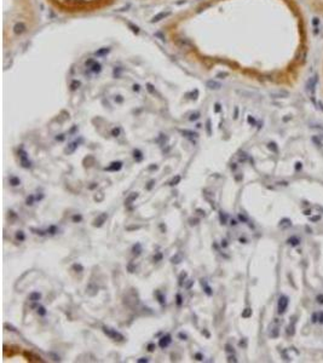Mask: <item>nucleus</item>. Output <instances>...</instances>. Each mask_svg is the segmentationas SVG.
<instances>
[{
    "instance_id": "nucleus-11",
    "label": "nucleus",
    "mask_w": 323,
    "mask_h": 363,
    "mask_svg": "<svg viewBox=\"0 0 323 363\" xmlns=\"http://www.w3.org/2000/svg\"><path fill=\"white\" fill-rule=\"evenodd\" d=\"M138 196H139V193H131L128 196H127V199H126V201H125V205L126 206H128V205H132L137 199H138Z\"/></svg>"
},
{
    "instance_id": "nucleus-26",
    "label": "nucleus",
    "mask_w": 323,
    "mask_h": 363,
    "mask_svg": "<svg viewBox=\"0 0 323 363\" xmlns=\"http://www.w3.org/2000/svg\"><path fill=\"white\" fill-rule=\"evenodd\" d=\"M252 316V309L251 308H246L243 311H242V317L243 318H249Z\"/></svg>"
},
{
    "instance_id": "nucleus-52",
    "label": "nucleus",
    "mask_w": 323,
    "mask_h": 363,
    "mask_svg": "<svg viewBox=\"0 0 323 363\" xmlns=\"http://www.w3.org/2000/svg\"><path fill=\"white\" fill-rule=\"evenodd\" d=\"M197 118H199V113H196V114H193V115H191V118H190V120L193 121V120H196Z\"/></svg>"
},
{
    "instance_id": "nucleus-16",
    "label": "nucleus",
    "mask_w": 323,
    "mask_h": 363,
    "mask_svg": "<svg viewBox=\"0 0 323 363\" xmlns=\"http://www.w3.org/2000/svg\"><path fill=\"white\" fill-rule=\"evenodd\" d=\"M180 132L183 133V136H184V137L189 138L190 140H194V138H196V137L199 136L196 132H193V131H189V130H184V131H180Z\"/></svg>"
},
{
    "instance_id": "nucleus-35",
    "label": "nucleus",
    "mask_w": 323,
    "mask_h": 363,
    "mask_svg": "<svg viewBox=\"0 0 323 363\" xmlns=\"http://www.w3.org/2000/svg\"><path fill=\"white\" fill-rule=\"evenodd\" d=\"M73 269H74L75 271H77V272L84 271V266H83L81 264H74V265H73Z\"/></svg>"
},
{
    "instance_id": "nucleus-43",
    "label": "nucleus",
    "mask_w": 323,
    "mask_h": 363,
    "mask_svg": "<svg viewBox=\"0 0 323 363\" xmlns=\"http://www.w3.org/2000/svg\"><path fill=\"white\" fill-rule=\"evenodd\" d=\"M4 327H5V328H8V330H11V332H17V330H16V328H15V327H12V326H10L9 323H5V324H4Z\"/></svg>"
},
{
    "instance_id": "nucleus-27",
    "label": "nucleus",
    "mask_w": 323,
    "mask_h": 363,
    "mask_svg": "<svg viewBox=\"0 0 323 363\" xmlns=\"http://www.w3.org/2000/svg\"><path fill=\"white\" fill-rule=\"evenodd\" d=\"M292 224H290V220L289 219H282L281 222H280V228H283V229H286V228H289Z\"/></svg>"
},
{
    "instance_id": "nucleus-19",
    "label": "nucleus",
    "mask_w": 323,
    "mask_h": 363,
    "mask_svg": "<svg viewBox=\"0 0 323 363\" xmlns=\"http://www.w3.org/2000/svg\"><path fill=\"white\" fill-rule=\"evenodd\" d=\"M133 157H134V160L136 161H142L143 159H144V156H143V153L139 150V149H134L133 150Z\"/></svg>"
},
{
    "instance_id": "nucleus-25",
    "label": "nucleus",
    "mask_w": 323,
    "mask_h": 363,
    "mask_svg": "<svg viewBox=\"0 0 323 363\" xmlns=\"http://www.w3.org/2000/svg\"><path fill=\"white\" fill-rule=\"evenodd\" d=\"M162 258H164V254L161 253V252H157V253H155V254H154V257H152V261H154V263H158V261H161V260H162Z\"/></svg>"
},
{
    "instance_id": "nucleus-51",
    "label": "nucleus",
    "mask_w": 323,
    "mask_h": 363,
    "mask_svg": "<svg viewBox=\"0 0 323 363\" xmlns=\"http://www.w3.org/2000/svg\"><path fill=\"white\" fill-rule=\"evenodd\" d=\"M207 132H208V134H211V121L209 120L207 121Z\"/></svg>"
},
{
    "instance_id": "nucleus-55",
    "label": "nucleus",
    "mask_w": 323,
    "mask_h": 363,
    "mask_svg": "<svg viewBox=\"0 0 323 363\" xmlns=\"http://www.w3.org/2000/svg\"><path fill=\"white\" fill-rule=\"evenodd\" d=\"M52 357H53V361H59V356H56V355H53V353H50Z\"/></svg>"
},
{
    "instance_id": "nucleus-23",
    "label": "nucleus",
    "mask_w": 323,
    "mask_h": 363,
    "mask_svg": "<svg viewBox=\"0 0 323 363\" xmlns=\"http://www.w3.org/2000/svg\"><path fill=\"white\" fill-rule=\"evenodd\" d=\"M219 220H220V224H221V225H225V224L227 223V216H226V213L219 212Z\"/></svg>"
},
{
    "instance_id": "nucleus-15",
    "label": "nucleus",
    "mask_w": 323,
    "mask_h": 363,
    "mask_svg": "<svg viewBox=\"0 0 323 363\" xmlns=\"http://www.w3.org/2000/svg\"><path fill=\"white\" fill-rule=\"evenodd\" d=\"M280 334V329H278V326L277 324H274L270 327V330H269V335L271 338H277Z\"/></svg>"
},
{
    "instance_id": "nucleus-6",
    "label": "nucleus",
    "mask_w": 323,
    "mask_h": 363,
    "mask_svg": "<svg viewBox=\"0 0 323 363\" xmlns=\"http://www.w3.org/2000/svg\"><path fill=\"white\" fill-rule=\"evenodd\" d=\"M122 162L121 161H114V162H111L108 167H105L104 168V171H109V172H118V171H120L121 168H122Z\"/></svg>"
},
{
    "instance_id": "nucleus-49",
    "label": "nucleus",
    "mask_w": 323,
    "mask_h": 363,
    "mask_svg": "<svg viewBox=\"0 0 323 363\" xmlns=\"http://www.w3.org/2000/svg\"><path fill=\"white\" fill-rule=\"evenodd\" d=\"M227 362H235V363L237 362V359H236V357L234 356V353H232V356H229V357H227Z\"/></svg>"
},
{
    "instance_id": "nucleus-12",
    "label": "nucleus",
    "mask_w": 323,
    "mask_h": 363,
    "mask_svg": "<svg viewBox=\"0 0 323 363\" xmlns=\"http://www.w3.org/2000/svg\"><path fill=\"white\" fill-rule=\"evenodd\" d=\"M311 321H312L313 323L318 322V323H322V324H323V312H315V314H312Z\"/></svg>"
},
{
    "instance_id": "nucleus-48",
    "label": "nucleus",
    "mask_w": 323,
    "mask_h": 363,
    "mask_svg": "<svg viewBox=\"0 0 323 363\" xmlns=\"http://www.w3.org/2000/svg\"><path fill=\"white\" fill-rule=\"evenodd\" d=\"M137 362H138V363H146V362H149V359H148L146 357H142V358H138Z\"/></svg>"
},
{
    "instance_id": "nucleus-45",
    "label": "nucleus",
    "mask_w": 323,
    "mask_h": 363,
    "mask_svg": "<svg viewBox=\"0 0 323 363\" xmlns=\"http://www.w3.org/2000/svg\"><path fill=\"white\" fill-rule=\"evenodd\" d=\"M111 134H113L114 137L119 136V134H120V128H119V127H118V128H114V130L111 131Z\"/></svg>"
},
{
    "instance_id": "nucleus-8",
    "label": "nucleus",
    "mask_w": 323,
    "mask_h": 363,
    "mask_svg": "<svg viewBox=\"0 0 323 363\" xmlns=\"http://www.w3.org/2000/svg\"><path fill=\"white\" fill-rule=\"evenodd\" d=\"M316 82H317V79H316V76H315L313 79H310L309 82H307V85H306V91H307V92H310V95H312V93L315 92Z\"/></svg>"
},
{
    "instance_id": "nucleus-20",
    "label": "nucleus",
    "mask_w": 323,
    "mask_h": 363,
    "mask_svg": "<svg viewBox=\"0 0 323 363\" xmlns=\"http://www.w3.org/2000/svg\"><path fill=\"white\" fill-rule=\"evenodd\" d=\"M187 277H188V274L185 271H183L182 274L179 275V279H178V285L180 286V287H183L184 286V283H185V280H187Z\"/></svg>"
},
{
    "instance_id": "nucleus-17",
    "label": "nucleus",
    "mask_w": 323,
    "mask_h": 363,
    "mask_svg": "<svg viewBox=\"0 0 323 363\" xmlns=\"http://www.w3.org/2000/svg\"><path fill=\"white\" fill-rule=\"evenodd\" d=\"M40 299H41V293H40V292L34 291V292H32V293L29 294V300L33 301V303H36V301H39Z\"/></svg>"
},
{
    "instance_id": "nucleus-7",
    "label": "nucleus",
    "mask_w": 323,
    "mask_h": 363,
    "mask_svg": "<svg viewBox=\"0 0 323 363\" xmlns=\"http://www.w3.org/2000/svg\"><path fill=\"white\" fill-rule=\"evenodd\" d=\"M77 147H79V142L77 140H74V142H71V143H69L68 144V147L65 148V150H64V153L65 154H73L76 149H77Z\"/></svg>"
},
{
    "instance_id": "nucleus-33",
    "label": "nucleus",
    "mask_w": 323,
    "mask_h": 363,
    "mask_svg": "<svg viewBox=\"0 0 323 363\" xmlns=\"http://www.w3.org/2000/svg\"><path fill=\"white\" fill-rule=\"evenodd\" d=\"M176 303H177L178 306H182V305H183V297H182V294L177 293V295H176Z\"/></svg>"
},
{
    "instance_id": "nucleus-4",
    "label": "nucleus",
    "mask_w": 323,
    "mask_h": 363,
    "mask_svg": "<svg viewBox=\"0 0 323 363\" xmlns=\"http://www.w3.org/2000/svg\"><path fill=\"white\" fill-rule=\"evenodd\" d=\"M171 342H172V336H171V334H165L164 336H161V338L158 339V346H160L161 349H166Z\"/></svg>"
},
{
    "instance_id": "nucleus-46",
    "label": "nucleus",
    "mask_w": 323,
    "mask_h": 363,
    "mask_svg": "<svg viewBox=\"0 0 323 363\" xmlns=\"http://www.w3.org/2000/svg\"><path fill=\"white\" fill-rule=\"evenodd\" d=\"M178 336L180 338V340H187V339H188V335H187L185 333H183V332H180V333L178 334Z\"/></svg>"
},
{
    "instance_id": "nucleus-21",
    "label": "nucleus",
    "mask_w": 323,
    "mask_h": 363,
    "mask_svg": "<svg viewBox=\"0 0 323 363\" xmlns=\"http://www.w3.org/2000/svg\"><path fill=\"white\" fill-rule=\"evenodd\" d=\"M180 180H182V177L180 175H174L172 179H171V182H170V185L171 187H176V185H178L179 183H180Z\"/></svg>"
},
{
    "instance_id": "nucleus-28",
    "label": "nucleus",
    "mask_w": 323,
    "mask_h": 363,
    "mask_svg": "<svg viewBox=\"0 0 323 363\" xmlns=\"http://www.w3.org/2000/svg\"><path fill=\"white\" fill-rule=\"evenodd\" d=\"M36 312H38V315L39 316H45L46 314H47V311H46V309H45V306H42V305H39L38 308H36Z\"/></svg>"
},
{
    "instance_id": "nucleus-53",
    "label": "nucleus",
    "mask_w": 323,
    "mask_h": 363,
    "mask_svg": "<svg viewBox=\"0 0 323 363\" xmlns=\"http://www.w3.org/2000/svg\"><path fill=\"white\" fill-rule=\"evenodd\" d=\"M149 169H150V171H154V169H157V166H156V165H154V163H152V165H151V166H149Z\"/></svg>"
},
{
    "instance_id": "nucleus-24",
    "label": "nucleus",
    "mask_w": 323,
    "mask_h": 363,
    "mask_svg": "<svg viewBox=\"0 0 323 363\" xmlns=\"http://www.w3.org/2000/svg\"><path fill=\"white\" fill-rule=\"evenodd\" d=\"M16 240L20 241V242H23V241L26 240V235H24V232H23L22 230H18V231L16 232Z\"/></svg>"
},
{
    "instance_id": "nucleus-50",
    "label": "nucleus",
    "mask_w": 323,
    "mask_h": 363,
    "mask_svg": "<svg viewBox=\"0 0 323 363\" xmlns=\"http://www.w3.org/2000/svg\"><path fill=\"white\" fill-rule=\"evenodd\" d=\"M316 299H317V303H318V304H323V295H322V294L317 295Z\"/></svg>"
},
{
    "instance_id": "nucleus-10",
    "label": "nucleus",
    "mask_w": 323,
    "mask_h": 363,
    "mask_svg": "<svg viewBox=\"0 0 323 363\" xmlns=\"http://www.w3.org/2000/svg\"><path fill=\"white\" fill-rule=\"evenodd\" d=\"M201 286H202V288H203V292L208 295V297H211V295H213V289L211 288V286L206 282V280H201Z\"/></svg>"
},
{
    "instance_id": "nucleus-59",
    "label": "nucleus",
    "mask_w": 323,
    "mask_h": 363,
    "mask_svg": "<svg viewBox=\"0 0 323 363\" xmlns=\"http://www.w3.org/2000/svg\"><path fill=\"white\" fill-rule=\"evenodd\" d=\"M64 139V137H63V134H61L59 137H57V140H63Z\"/></svg>"
},
{
    "instance_id": "nucleus-56",
    "label": "nucleus",
    "mask_w": 323,
    "mask_h": 363,
    "mask_svg": "<svg viewBox=\"0 0 323 363\" xmlns=\"http://www.w3.org/2000/svg\"><path fill=\"white\" fill-rule=\"evenodd\" d=\"M96 187H97V183H92V185H90L89 188H90V189H95Z\"/></svg>"
},
{
    "instance_id": "nucleus-60",
    "label": "nucleus",
    "mask_w": 323,
    "mask_h": 363,
    "mask_svg": "<svg viewBox=\"0 0 323 363\" xmlns=\"http://www.w3.org/2000/svg\"><path fill=\"white\" fill-rule=\"evenodd\" d=\"M230 224H231V225H236L237 223H236V220H234V219H232V220L230 222Z\"/></svg>"
},
{
    "instance_id": "nucleus-44",
    "label": "nucleus",
    "mask_w": 323,
    "mask_h": 363,
    "mask_svg": "<svg viewBox=\"0 0 323 363\" xmlns=\"http://www.w3.org/2000/svg\"><path fill=\"white\" fill-rule=\"evenodd\" d=\"M238 219H240L241 222H243V223H246V222L248 220V219H247V217H246V216H243L242 213H240V214H238Z\"/></svg>"
},
{
    "instance_id": "nucleus-32",
    "label": "nucleus",
    "mask_w": 323,
    "mask_h": 363,
    "mask_svg": "<svg viewBox=\"0 0 323 363\" xmlns=\"http://www.w3.org/2000/svg\"><path fill=\"white\" fill-rule=\"evenodd\" d=\"M71 220L74 222V223H80L83 220V216L81 214H74L73 217H71Z\"/></svg>"
},
{
    "instance_id": "nucleus-2",
    "label": "nucleus",
    "mask_w": 323,
    "mask_h": 363,
    "mask_svg": "<svg viewBox=\"0 0 323 363\" xmlns=\"http://www.w3.org/2000/svg\"><path fill=\"white\" fill-rule=\"evenodd\" d=\"M18 156H20V161H21V166L23 168H30L32 167V162L29 160V156L27 154V151L23 148L18 149Z\"/></svg>"
},
{
    "instance_id": "nucleus-47",
    "label": "nucleus",
    "mask_w": 323,
    "mask_h": 363,
    "mask_svg": "<svg viewBox=\"0 0 323 363\" xmlns=\"http://www.w3.org/2000/svg\"><path fill=\"white\" fill-rule=\"evenodd\" d=\"M193 285H194V281H193V280H189V282H188L187 285H184V287H185L187 289H190Z\"/></svg>"
},
{
    "instance_id": "nucleus-18",
    "label": "nucleus",
    "mask_w": 323,
    "mask_h": 363,
    "mask_svg": "<svg viewBox=\"0 0 323 363\" xmlns=\"http://www.w3.org/2000/svg\"><path fill=\"white\" fill-rule=\"evenodd\" d=\"M9 182H10V184H11L12 187H17V185L21 184V179H20L18 177H16V175H11V177L9 178Z\"/></svg>"
},
{
    "instance_id": "nucleus-34",
    "label": "nucleus",
    "mask_w": 323,
    "mask_h": 363,
    "mask_svg": "<svg viewBox=\"0 0 323 363\" xmlns=\"http://www.w3.org/2000/svg\"><path fill=\"white\" fill-rule=\"evenodd\" d=\"M155 183H156V182H155V179H151V180H149V182H148V184H146V187H145V189H146V190H151V189L154 188Z\"/></svg>"
},
{
    "instance_id": "nucleus-31",
    "label": "nucleus",
    "mask_w": 323,
    "mask_h": 363,
    "mask_svg": "<svg viewBox=\"0 0 323 363\" xmlns=\"http://www.w3.org/2000/svg\"><path fill=\"white\" fill-rule=\"evenodd\" d=\"M46 231H47V234H50V235H55V234L58 231V228H57L56 225H50L49 229H47Z\"/></svg>"
},
{
    "instance_id": "nucleus-37",
    "label": "nucleus",
    "mask_w": 323,
    "mask_h": 363,
    "mask_svg": "<svg viewBox=\"0 0 323 363\" xmlns=\"http://www.w3.org/2000/svg\"><path fill=\"white\" fill-rule=\"evenodd\" d=\"M155 349H156V345H155L154 342H149V344H148V346H146V350H148L149 352H154V351H155Z\"/></svg>"
},
{
    "instance_id": "nucleus-36",
    "label": "nucleus",
    "mask_w": 323,
    "mask_h": 363,
    "mask_svg": "<svg viewBox=\"0 0 323 363\" xmlns=\"http://www.w3.org/2000/svg\"><path fill=\"white\" fill-rule=\"evenodd\" d=\"M127 270H128V272H134L136 271V265H133V263L132 261H130L128 264H127Z\"/></svg>"
},
{
    "instance_id": "nucleus-3",
    "label": "nucleus",
    "mask_w": 323,
    "mask_h": 363,
    "mask_svg": "<svg viewBox=\"0 0 323 363\" xmlns=\"http://www.w3.org/2000/svg\"><path fill=\"white\" fill-rule=\"evenodd\" d=\"M288 304H289V299L287 295H281L280 299H278V303H277V312L280 315H283L288 308Z\"/></svg>"
},
{
    "instance_id": "nucleus-22",
    "label": "nucleus",
    "mask_w": 323,
    "mask_h": 363,
    "mask_svg": "<svg viewBox=\"0 0 323 363\" xmlns=\"http://www.w3.org/2000/svg\"><path fill=\"white\" fill-rule=\"evenodd\" d=\"M287 243L294 247V246H298V245L300 243V240H299V237H296V236H293V237H290V238H288V240H287Z\"/></svg>"
},
{
    "instance_id": "nucleus-14",
    "label": "nucleus",
    "mask_w": 323,
    "mask_h": 363,
    "mask_svg": "<svg viewBox=\"0 0 323 363\" xmlns=\"http://www.w3.org/2000/svg\"><path fill=\"white\" fill-rule=\"evenodd\" d=\"M183 258H184L183 253H182V252H178V253H176V254L171 258V261H172L173 264H179V263L183 261Z\"/></svg>"
},
{
    "instance_id": "nucleus-42",
    "label": "nucleus",
    "mask_w": 323,
    "mask_h": 363,
    "mask_svg": "<svg viewBox=\"0 0 323 363\" xmlns=\"http://www.w3.org/2000/svg\"><path fill=\"white\" fill-rule=\"evenodd\" d=\"M189 222H190V225H197L199 224V219H196V218H190L189 219Z\"/></svg>"
},
{
    "instance_id": "nucleus-57",
    "label": "nucleus",
    "mask_w": 323,
    "mask_h": 363,
    "mask_svg": "<svg viewBox=\"0 0 323 363\" xmlns=\"http://www.w3.org/2000/svg\"><path fill=\"white\" fill-rule=\"evenodd\" d=\"M219 110H220V106L217 103V104H215V112H219Z\"/></svg>"
},
{
    "instance_id": "nucleus-38",
    "label": "nucleus",
    "mask_w": 323,
    "mask_h": 363,
    "mask_svg": "<svg viewBox=\"0 0 323 363\" xmlns=\"http://www.w3.org/2000/svg\"><path fill=\"white\" fill-rule=\"evenodd\" d=\"M225 351L229 352V353H235V350H234V347H232L230 344H226V345H225Z\"/></svg>"
},
{
    "instance_id": "nucleus-40",
    "label": "nucleus",
    "mask_w": 323,
    "mask_h": 363,
    "mask_svg": "<svg viewBox=\"0 0 323 363\" xmlns=\"http://www.w3.org/2000/svg\"><path fill=\"white\" fill-rule=\"evenodd\" d=\"M208 86H209V88H219L220 87V85L219 84H217V82H208Z\"/></svg>"
},
{
    "instance_id": "nucleus-41",
    "label": "nucleus",
    "mask_w": 323,
    "mask_h": 363,
    "mask_svg": "<svg viewBox=\"0 0 323 363\" xmlns=\"http://www.w3.org/2000/svg\"><path fill=\"white\" fill-rule=\"evenodd\" d=\"M268 147H269V149H270V150H272V151H275V153L277 151V147H276V144H275V143H269V144H268Z\"/></svg>"
},
{
    "instance_id": "nucleus-58",
    "label": "nucleus",
    "mask_w": 323,
    "mask_h": 363,
    "mask_svg": "<svg viewBox=\"0 0 323 363\" xmlns=\"http://www.w3.org/2000/svg\"><path fill=\"white\" fill-rule=\"evenodd\" d=\"M196 211H197V212H199L201 216H205V211H202V210H196Z\"/></svg>"
},
{
    "instance_id": "nucleus-5",
    "label": "nucleus",
    "mask_w": 323,
    "mask_h": 363,
    "mask_svg": "<svg viewBox=\"0 0 323 363\" xmlns=\"http://www.w3.org/2000/svg\"><path fill=\"white\" fill-rule=\"evenodd\" d=\"M107 219H108V214H107V213H101V214L93 220L92 225H93L95 228H101V226L107 222Z\"/></svg>"
},
{
    "instance_id": "nucleus-30",
    "label": "nucleus",
    "mask_w": 323,
    "mask_h": 363,
    "mask_svg": "<svg viewBox=\"0 0 323 363\" xmlns=\"http://www.w3.org/2000/svg\"><path fill=\"white\" fill-rule=\"evenodd\" d=\"M35 201H36V197H35L34 195H29V196L27 197V200H26V204H27V206H32Z\"/></svg>"
},
{
    "instance_id": "nucleus-9",
    "label": "nucleus",
    "mask_w": 323,
    "mask_h": 363,
    "mask_svg": "<svg viewBox=\"0 0 323 363\" xmlns=\"http://www.w3.org/2000/svg\"><path fill=\"white\" fill-rule=\"evenodd\" d=\"M155 297H156V299H157V301L160 303V305L161 306H165L166 305V298H165V295L162 294V292L161 291H155Z\"/></svg>"
},
{
    "instance_id": "nucleus-54",
    "label": "nucleus",
    "mask_w": 323,
    "mask_h": 363,
    "mask_svg": "<svg viewBox=\"0 0 323 363\" xmlns=\"http://www.w3.org/2000/svg\"><path fill=\"white\" fill-rule=\"evenodd\" d=\"M221 247H224V248H225V247H227V242H226V240H223V241H221Z\"/></svg>"
},
{
    "instance_id": "nucleus-1",
    "label": "nucleus",
    "mask_w": 323,
    "mask_h": 363,
    "mask_svg": "<svg viewBox=\"0 0 323 363\" xmlns=\"http://www.w3.org/2000/svg\"><path fill=\"white\" fill-rule=\"evenodd\" d=\"M102 329H103V333H104L105 335H108L110 339H113V340H115V341H124V340H125V336H124L120 332H118L116 329L109 328V327H107V326H103Z\"/></svg>"
},
{
    "instance_id": "nucleus-39",
    "label": "nucleus",
    "mask_w": 323,
    "mask_h": 363,
    "mask_svg": "<svg viewBox=\"0 0 323 363\" xmlns=\"http://www.w3.org/2000/svg\"><path fill=\"white\" fill-rule=\"evenodd\" d=\"M194 358H195L196 361H203V355H202L201 352H196L195 356H194Z\"/></svg>"
},
{
    "instance_id": "nucleus-13",
    "label": "nucleus",
    "mask_w": 323,
    "mask_h": 363,
    "mask_svg": "<svg viewBox=\"0 0 323 363\" xmlns=\"http://www.w3.org/2000/svg\"><path fill=\"white\" fill-rule=\"evenodd\" d=\"M142 252H143V248H142V245L139 243V242H137L133 247H132V253H133V255H136V257H139L140 254H142Z\"/></svg>"
},
{
    "instance_id": "nucleus-29",
    "label": "nucleus",
    "mask_w": 323,
    "mask_h": 363,
    "mask_svg": "<svg viewBox=\"0 0 323 363\" xmlns=\"http://www.w3.org/2000/svg\"><path fill=\"white\" fill-rule=\"evenodd\" d=\"M30 231H33L35 235H39V236H45L47 234V231H44V230H40V229H35V228H30Z\"/></svg>"
}]
</instances>
